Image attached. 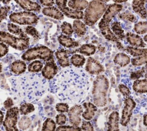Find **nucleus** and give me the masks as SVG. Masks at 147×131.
I'll return each instance as SVG.
<instances>
[{
    "mask_svg": "<svg viewBox=\"0 0 147 131\" xmlns=\"http://www.w3.org/2000/svg\"><path fill=\"white\" fill-rule=\"evenodd\" d=\"M31 124H32V122H31L30 118L29 117L24 115L20 118V121H18V125L20 129L22 130H25L29 128Z\"/></svg>",
    "mask_w": 147,
    "mask_h": 131,
    "instance_id": "obj_36",
    "label": "nucleus"
},
{
    "mask_svg": "<svg viewBox=\"0 0 147 131\" xmlns=\"http://www.w3.org/2000/svg\"><path fill=\"white\" fill-rule=\"evenodd\" d=\"M71 52L65 49H59L55 52V56L57 59L60 66L63 68L67 67L70 66L69 60V54Z\"/></svg>",
    "mask_w": 147,
    "mask_h": 131,
    "instance_id": "obj_16",
    "label": "nucleus"
},
{
    "mask_svg": "<svg viewBox=\"0 0 147 131\" xmlns=\"http://www.w3.org/2000/svg\"><path fill=\"white\" fill-rule=\"evenodd\" d=\"M81 128L83 131H94L92 125L88 121H83Z\"/></svg>",
    "mask_w": 147,
    "mask_h": 131,
    "instance_id": "obj_47",
    "label": "nucleus"
},
{
    "mask_svg": "<svg viewBox=\"0 0 147 131\" xmlns=\"http://www.w3.org/2000/svg\"><path fill=\"white\" fill-rule=\"evenodd\" d=\"M134 31L138 34L147 33V21H140L136 23L133 28Z\"/></svg>",
    "mask_w": 147,
    "mask_h": 131,
    "instance_id": "obj_33",
    "label": "nucleus"
},
{
    "mask_svg": "<svg viewBox=\"0 0 147 131\" xmlns=\"http://www.w3.org/2000/svg\"><path fill=\"white\" fill-rule=\"evenodd\" d=\"M10 21L20 25H33L37 22L38 17L34 13L30 11L13 13L9 16Z\"/></svg>",
    "mask_w": 147,
    "mask_h": 131,
    "instance_id": "obj_8",
    "label": "nucleus"
},
{
    "mask_svg": "<svg viewBox=\"0 0 147 131\" xmlns=\"http://www.w3.org/2000/svg\"><path fill=\"white\" fill-rule=\"evenodd\" d=\"M96 50V47L91 44H85L82 45L79 49L75 51L78 52L85 56H91L95 53Z\"/></svg>",
    "mask_w": 147,
    "mask_h": 131,
    "instance_id": "obj_28",
    "label": "nucleus"
},
{
    "mask_svg": "<svg viewBox=\"0 0 147 131\" xmlns=\"http://www.w3.org/2000/svg\"><path fill=\"white\" fill-rule=\"evenodd\" d=\"M56 131H82V129L77 126L60 125L56 128Z\"/></svg>",
    "mask_w": 147,
    "mask_h": 131,
    "instance_id": "obj_41",
    "label": "nucleus"
},
{
    "mask_svg": "<svg viewBox=\"0 0 147 131\" xmlns=\"http://www.w3.org/2000/svg\"><path fill=\"white\" fill-rule=\"evenodd\" d=\"M12 91L26 102L38 101L48 90V82L39 72H28L9 79Z\"/></svg>",
    "mask_w": 147,
    "mask_h": 131,
    "instance_id": "obj_2",
    "label": "nucleus"
},
{
    "mask_svg": "<svg viewBox=\"0 0 147 131\" xmlns=\"http://www.w3.org/2000/svg\"><path fill=\"white\" fill-rule=\"evenodd\" d=\"M42 13L48 17H51L57 20H63L64 18V14L57 7L54 6L45 7L42 9Z\"/></svg>",
    "mask_w": 147,
    "mask_h": 131,
    "instance_id": "obj_20",
    "label": "nucleus"
},
{
    "mask_svg": "<svg viewBox=\"0 0 147 131\" xmlns=\"http://www.w3.org/2000/svg\"><path fill=\"white\" fill-rule=\"evenodd\" d=\"M119 114L117 111H112L108 118L107 131H121L119 129Z\"/></svg>",
    "mask_w": 147,
    "mask_h": 131,
    "instance_id": "obj_15",
    "label": "nucleus"
},
{
    "mask_svg": "<svg viewBox=\"0 0 147 131\" xmlns=\"http://www.w3.org/2000/svg\"><path fill=\"white\" fill-rule=\"evenodd\" d=\"M115 3H122V2H126L127 0H113Z\"/></svg>",
    "mask_w": 147,
    "mask_h": 131,
    "instance_id": "obj_54",
    "label": "nucleus"
},
{
    "mask_svg": "<svg viewBox=\"0 0 147 131\" xmlns=\"http://www.w3.org/2000/svg\"><path fill=\"white\" fill-rule=\"evenodd\" d=\"M70 61L71 63L74 67L79 68L84 64L86 62V59L82 55L75 53L71 56Z\"/></svg>",
    "mask_w": 147,
    "mask_h": 131,
    "instance_id": "obj_30",
    "label": "nucleus"
},
{
    "mask_svg": "<svg viewBox=\"0 0 147 131\" xmlns=\"http://www.w3.org/2000/svg\"><path fill=\"white\" fill-rule=\"evenodd\" d=\"M19 109L17 107H13L7 109L3 125L6 131H19L16 126Z\"/></svg>",
    "mask_w": 147,
    "mask_h": 131,
    "instance_id": "obj_10",
    "label": "nucleus"
},
{
    "mask_svg": "<svg viewBox=\"0 0 147 131\" xmlns=\"http://www.w3.org/2000/svg\"><path fill=\"white\" fill-rule=\"evenodd\" d=\"M3 117H4V115H3V113L0 110V125H1V124L3 123Z\"/></svg>",
    "mask_w": 147,
    "mask_h": 131,
    "instance_id": "obj_53",
    "label": "nucleus"
},
{
    "mask_svg": "<svg viewBox=\"0 0 147 131\" xmlns=\"http://www.w3.org/2000/svg\"><path fill=\"white\" fill-rule=\"evenodd\" d=\"M119 17L122 20H125L131 22H134L137 20L136 17L134 14H133L131 13L128 11H125L119 14Z\"/></svg>",
    "mask_w": 147,
    "mask_h": 131,
    "instance_id": "obj_40",
    "label": "nucleus"
},
{
    "mask_svg": "<svg viewBox=\"0 0 147 131\" xmlns=\"http://www.w3.org/2000/svg\"><path fill=\"white\" fill-rule=\"evenodd\" d=\"M143 124L144 126H147V114H145L143 115Z\"/></svg>",
    "mask_w": 147,
    "mask_h": 131,
    "instance_id": "obj_52",
    "label": "nucleus"
},
{
    "mask_svg": "<svg viewBox=\"0 0 147 131\" xmlns=\"http://www.w3.org/2000/svg\"><path fill=\"white\" fill-rule=\"evenodd\" d=\"M123 107L122 110L119 121L120 124L123 126H126L131 119L133 111L136 106V102L131 97H125L123 101Z\"/></svg>",
    "mask_w": 147,
    "mask_h": 131,
    "instance_id": "obj_9",
    "label": "nucleus"
},
{
    "mask_svg": "<svg viewBox=\"0 0 147 131\" xmlns=\"http://www.w3.org/2000/svg\"><path fill=\"white\" fill-rule=\"evenodd\" d=\"M2 64L0 63V73L2 72Z\"/></svg>",
    "mask_w": 147,
    "mask_h": 131,
    "instance_id": "obj_58",
    "label": "nucleus"
},
{
    "mask_svg": "<svg viewBox=\"0 0 147 131\" xmlns=\"http://www.w3.org/2000/svg\"><path fill=\"white\" fill-rule=\"evenodd\" d=\"M0 131H1V130H0Z\"/></svg>",
    "mask_w": 147,
    "mask_h": 131,
    "instance_id": "obj_61",
    "label": "nucleus"
},
{
    "mask_svg": "<svg viewBox=\"0 0 147 131\" xmlns=\"http://www.w3.org/2000/svg\"><path fill=\"white\" fill-rule=\"evenodd\" d=\"M10 9V7L9 6H5L0 7V24L2 21L6 18Z\"/></svg>",
    "mask_w": 147,
    "mask_h": 131,
    "instance_id": "obj_45",
    "label": "nucleus"
},
{
    "mask_svg": "<svg viewBox=\"0 0 147 131\" xmlns=\"http://www.w3.org/2000/svg\"><path fill=\"white\" fill-rule=\"evenodd\" d=\"M118 90L119 92L125 97H129L131 94L130 88L123 84H119L118 85Z\"/></svg>",
    "mask_w": 147,
    "mask_h": 131,
    "instance_id": "obj_44",
    "label": "nucleus"
},
{
    "mask_svg": "<svg viewBox=\"0 0 147 131\" xmlns=\"http://www.w3.org/2000/svg\"><path fill=\"white\" fill-rule=\"evenodd\" d=\"M61 11L68 18L78 20L83 19L84 18V13L82 11L76 10L67 6L63 9Z\"/></svg>",
    "mask_w": 147,
    "mask_h": 131,
    "instance_id": "obj_25",
    "label": "nucleus"
},
{
    "mask_svg": "<svg viewBox=\"0 0 147 131\" xmlns=\"http://www.w3.org/2000/svg\"><path fill=\"white\" fill-rule=\"evenodd\" d=\"M144 77H145V78L147 79V72L144 74Z\"/></svg>",
    "mask_w": 147,
    "mask_h": 131,
    "instance_id": "obj_59",
    "label": "nucleus"
},
{
    "mask_svg": "<svg viewBox=\"0 0 147 131\" xmlns=\"http://www.w3.org/2000/svg\"><path fill=\"white\" fill-rule=\"evenodd\" d=\"M3 105H4V107L7 109L11 108V106L13 105V102L12 99L11 98H8L7 100L5 101V102L3 103Z\"/></svg>",
    "mask_w": 147,
    "mask_h": 131,
    "instance_id": "obj_51",
    "label": "nucleus"
},
{
    "mask_svg": "<svg viewBox=\"0 0 147 131\" xmlns=\"http://www.w3.org/2000/svg\"><path fill=\"white\" fill-rule=\"evenodd\" d=\"M122 7L123 6L121 4L113 3L109 5L98 24L99 30L104 37L109 41L115 43L119 49H123L124 47L111 31L110 24L113 18L121 11Z\"/></svg>",
    "mask_w": 147,
    "mask_h": 131,
    "instance_id": "obj_3",
    "label": "nucleus"
},
{
    "mask_svg": "<svg viewBox=\"0 0 147 131\" xmlns=\"http://www.w3.org/2000/svg\"><path fill=\"white\" fill-rule=\"evenodd\" d=\"M88 4L89 3L86 0H71L68 3L69 7L79 11L86 9Z\"/></svg>",
    "mask_w": 147,
    "mask_h": 131,
    "instance_id": "obj_27",
    "label": "nucleus"
},
{
    "mask_svg": "<svg viewBox=\"0 0 147 131\" xmlns=\"http://www.w3.org/2000/svg\"><path fill=\"white\" fill-rule=\"evenodd\" d=\"M3 4L5 5H6V4H8L11 0H0Z\"/></svg>",
    "mask_w": 147,
    "mask_h": 131,
    "instance_id": "obj_55",
    "label": "nucleus"
},
{
    "mask_svg": "<svg viewBox=\"0 0 147 131\" xmlns=\"http://www.w3.org/2000/svg\"><path fill=\"white\" fill-rule=\"evenodd\" d=\"M22 9L26 11H38L40 10L41 6L36 2L30 0H14Z\"/></svg>",
    "mask_w": 147,
    "mask_h": 131,
    "instance_id": "obj_19",
    "label": "nucleus"
},
{
    "mask_svg": "<svg viewBox=\"0 0 147 131\" xmlns=\"http://www.w3.org/2000/svg\"><path fill=\"white\" fill-rule=\"evenodd\" d=\"M146 3L147 0H133L132 2L133 11L144 19L147 17V9L145 7Z\"/></svg>",
    "mask_w": 147,
    "mask_h": 131,
    "instance_id": "obj_17",
    "label": "nucleus"
},
{
    "mask_svg": "<svg viewBox=\"0 0 147 131\" xmlns=\"http://www.w3.org/2000/svg\"><path fill=\"white\" fill-rule=\"evenodd\" d=\"M83 112V108L81 105H76L72 106L68 111L69 123L73 126H78L82 121L80 117Z\"/></svg>",
    "mask_w": 147,
    "mask_h": 131,
    "instance_id": "obj_11",
    "label": "nucleus"
},
{
    "mask_svg": "<svg viewBox=\"0 0 147 131\" xmlns=\"http://www.w3.org/2000/svg\"><path fill=\"white\" fill-rule=\"evenodd\" d=\"M96 1H100V2H103V3H105V2H107L109 1L110 0H96Z\"/></svg>",
    "mask_w": 147,
    "mask_h": 131,
    "instance_id": "obj_57",
    "label": "nucleus"
},
{
    "mask_svg": "<svg viewBox=\"0 0 147 131\" xmlns=\"http://www.w3.org/2000/svg\"><path fill=\"white\" fill-rule=\"evenodd\" d=\"M61 29L62 33L67 36H71L74 32L73 27L72 26L71 24L67 22H63L61 25Z\"/></svg>",
    "mask_w": 147,
    "mask_h": 131,
    "instance_id": "obj_38",
    "label": "nucleus"
},
{
    "mask_svg": "<svg viewBox=\"0 0 147 131\" xmlns=\"http://www.w3.org/2000/svg\"><path fill=\"white\" fill-rule=\"evenodd\" d=\"M57 38L60 44L66 48H75L79 45L78 42L67 35L61 34Z\"/></svg>",
    "mask_w": 147,
    "mask_h": 131,
    "instance_id": "obj_23",
    "label": "nucleus"
},
{
    "mask_svg": "<svg viewBox=\"0 0 147 131\" xmlns=\"http://www.w3.org/2000/svg\"><path fill=\"white\" fill-rule=\"evenodd\" d=\"M110 29L119 40H123L125 38L124 31L122 29L119 22L114 21L112 22L110 25Z\"/></svg>",
    "mask_w": 147,
    "mask_h": 131,
    "instance_id": "obj_26",
    "label": "nucleus"
},
{
    "mask_svg": "<svg viewBox=\"0 0 147 131\" xmlns=\"http://www.w3.org/2000/svg\"><path fill=\"white\" fill-rule=\"evenodd\" d=\"M67 0H56V3L60 11L67 7Z\"/></svg>",
    "mask_w": 147,
    "mask_h": 131,
    "instance_id": "obj_49",
    "label": "nucleus"
},
{
    "mask_svg": "<svg viewBox=\"0 0 147 131\" xmlns=\"http://www.w3.org/2000/svg\"><path fill=\"white\" fill-rule=\"evenodd\" d=\"M85 111L82 113V117L86 121H90L95 115L97 111V106L91 102H84L83 103Z\"/></svg>",
    "mask_w": 147,
    "mask_h": 131,
    "instance_id": "obj_18",
    "label": "nucleus"
},
{
    "mask_svg": "<svg viewBox=\"0 0 147 131\" xmlns=\"http://www.w3.org/2000/svg\"><path fill=\"white\" fill-rule=\"evenodd\" d=\"M9 49L7 46L3 43L0 42V57L4 56L8 52Z\"/></svg>",
    "mask_w": 147,
    "mask_h": 131,
    "instance_id": "obj_48",
    "label": "nucleus"
},
{
    "mask_svg": "<svg viewBox=\"0 0 147 131\" xmlns=\"http://www.w3.org/2000/svg\"><path fill=\"white\" fill-rule=\"evenodd\" d=\"M58 72V67L55 63L54 60L48 61L42 70L41 74L42 76L47 80L52 79Z\"/></svg>",
    "mask_w": 147,
    "mask_h": 131,
    "instance_id": "obj_13",
    "label": "nucleus"
},
{
    "mask_svg": "<svg viewBox=\"0 0 147 131\" xmlns=\"http://www.w3.org/2000/svg\"><path fill=\"white\" fill-rule=\"evenodd\" d=\"M133 90L137 93H147V79L134 80L132 86Z\"/></svg>",
    "mask_w": 147,
    "mask_h": 131,
    "instance_id": "obj_24",
    "label": "nucleus"
},
{
    "mask_svg": "<svg viewBox=\"0 0 147 131\" xmlns=\"http://www.w3.org/2000/svg\"><path fill=\"white\" fill-rule=\"evenodd\" d=\"M145 70H146V71H147V63L145 64Z\"/></svg>",
    "mask_w": 147,
    "mask_h": 131,
    "instance_id": "obj_60",
    "label": "nucleus"
},
{
    "mask_svg": "<svg viewBox=\"0 0 147 131\" xmlns=\"http://www.w3.org/2000/svg\"><path fill=\"white\" fill-rule=\"evenodd\" d=\"M88 86V75L82 69L68 67L48 82V90L66 103L78 102Z\"/></svg>",
    "mask_w": 147,
    "mask_h": 131,
    "instance_id": "obj_1",
    "label": "nucleus"
},
{
    "mask_svg": "<svg viewBox=\"0 0 147 131\" xmlns=\"http://www.w3.org/2000/svg\"><path fill=\"white\" fill-rule=\"evenodd\" d=\"M7 29L8 30L17 36H19L20 37H26L27 36L25 32H24L22 29L20 28L19 26L14 24L13 23H9L7 24Z\"/></svg>",
    "mask_w": 147,
    "mask_h": 131,
    "instance_id": "obj_32",
    "label": "nucleus"
},
{
    "mask_svg": "<svg viewBox=\"0 0 147 131\" xmlns=\"http://www.w3.org/2000/svg\"><path fill=\"white\" fill-rule=\"evenodd\" d=\"M0 41L20 51L28 48L29 45V37L28 36L17 37L3 31H0Z\"/></svg>",
    "mask_w": 147,
    "mask_h": 131,
    "instance_id": "obj_7",
    "label": "nucleus"
},
{
    "mask_svg": "<svg viewBox=\"0 0 147 131\" xmlns=\"http://www.w3.org/2000/svg\"><path fill=\"white\" fill-rule=\"evenodd\" d=\"M113 61L115 64L121 67H124L131 62V59L128 55L123 52H119L115 56Z\"/></svg>",
    "mask_w": 147,
    "mask_h": 131,
    "instance_id": "obj_21",
    "label": "nucleus"
},
{
    "mask_svg": "<svg viewBox=\"0 0 147 131\" xmlns=\"http://www.w3.org/2000/svg\"><path fill=\"white\" fill-rule=\"evenodd\" d=\"M85 70L90 74L97 75L105 71L104 67L98 60L92 57H89L87 59Z\"/></svg>",
    "mask_w": 147,
    "mask_h": 131,
    "instance_id": "obj_12",
    "label": "nucleus"
},
{
    "mask_svg": "<svg viewBox=\"0 0 147 131\" xmlns=\"http://www.w3.org/2000/svg\"><path fill=\"white\" fill-rule=\"evenodd\" d=\"M56 124L52 118H47L43 123L41 131H55Z\"/></svg>",
    "mask_w": 147,
    "mask_h": 131,
    "instance_id": "obj_37",
    "label": "nucleus"
},
{
    "mask_svg": "<svg viewBox=\"0 0 147 131\" xmlns=\"http://www.w3.org/2000/svg\"><path fill=\"white\" fill-rule=\"evenodd\" d=\"M56 110L59 113H67L69 111V106L67 103L61 102L57 103L56 105Z\"/></svg>",
    "mask_w": 147,
    "mask_h": 131,
    "instance_id": "obj_43",
    "label": "nucleus"
},
{
    "mask_svg": "<svg viewBox=\"0 0 147 131\" xmlns=\"http://www.w3.org/2000/svg\"><path fill=\"white\" fill-rule=\"evenodd\" d=\"M125 38L127 43L131 47L137 48H144L146 46V44L142 38L137 34L131 32H127L125 34Z\"/></svg>",
    "mask_w": 147,
    "mask_h": 131,
    "instance_id": "obj_14",
    "label": "nucleus"
},
{
    "mask_svg": "<svg viewBox=\"0 0 147 131\" xmlns=\"http://www.w3.org/2000/svg\"><path fill=\"white\" fill-rule=\"evenodd\" d=\"M73 29L78 37H82L86 32V24L79 20H75L73 22Z\"/></svg>",
    "mask_w": 147,
    "mask_h": 131,
    "instance_id": "obj_29",
    "label": "nucleus"
},
{
    "mask_svg": "<svg viewBox=\"0 0 147 131\" xmlns=\"http://www.w3.org/2000/svg\"><path fill=\"white\" fill-rule=\"evenodd\" d=\"M43 63L39 60H34L30 63L28 67L29 72H39L42 70Z\"/></svg>",
    "mask_w": 147,
    "mask_h": 131,
    "instance_id": "obj_34",
    "label": "nucleus"
},
{
    "mask_svg": "<svg viewBox=\"0 0 147 131\" xmlns=\"http://www.w3.org/2000/svg\"><path fill=\"white\" fill-rule=\"evenodd\" d=\"M21 58L26 61L41 59L44 61L48 62L53 60V52L48 47L41 45L28 49L23 53Z\"/></svg>",
    "mask_w": 147,
    "mask_h": 131,
    "instance_id": "obj_6",
    "label": "nucleus"
},
{
    "mask_svg": "<svg viewBox=\"0 0 147 131\" xmlns=\"http://www.w3.org/2000/svg\"><path fill=\"white\" fill-rule=\"evenodd\" d=\"M143 40H144V42H145V43H147V34H145V35L144 36V37H143Z\"/></svg>",
    "mask_w": 147,
    "mask_h": 131,
    "instance_id": "obj_56",
    "label": "nucleus"
},
{
    "mask_svg": "<svg viewBox=\"0 0 147 131\" xmlns=\"http://www.w3.org/2000/svg\"><path fill=\"white\" fill-rule=\"evenodd\" d=\"M40 2L44 6L51 7L55 3L54 0H40Z\"/></svg>",
    "mask_w": 147,
    "mask_h": 131,
    "instance_id": "obj_50",
    "label": "nucleus"
},
{
    "mask_svg": "<svg viewBox=\"0 0 147 131\" xmlns=\"http://www.w3.org/2000/svg\"><path fill=\"white\" fill-rule=\"evenodd\" d=\"M146 70L145 68V67H144L143 68H142L141 69L138 70V71H134V72H133L131 73L130 74V78L133 80H137V79H139L140 78H141L142 76H144V74L146 73Z\"/></svg>",
    "mask_w": 147,
    "mask_h": 131,
    "instance_id": "obj_42",
    "label": "nucleus"
},
{
    "mask_svg": "<svg viewBox=\"0 0 147 131\" xmlns=\"http://www.w3.org/2000/svg\"><path fill=\"white\" fill-rule=\"evenodd\" d=\"M26 69V65L25 63L20 60L14 61L10 66V70L11 72L16 75H20L23 74L25 72Z\"/></svg>",
    "mask_w": 147,
    "mask_h": 131,
    "instance_id": "obj_22",
    "label": "nucleus"
},
{
    "mask_svg": "<svg viewBox=\"0 0 147 131\" xmlns=\"http://www.w3.org/2000/svg\"><path fill=\"white\" fill-rule=\"evenodd\" d=\"M25 33L32 36L35 40H37L40 37V35L36 29L30 25L25 28Z\"/></svg>",
    "mask_w": 147,
    "mask_h": 131,
    "instance_id": "obj_39",
    "label": "nucleus"
},
{
    "mask_svg": "<svg viewBox=\"0 0 147 131\" xmlns=\"http://www.w3.org/2000/svg\"><path fill=\"white\" fill-rule=\"evenodd\" d=\"M20 112L21 115H26L34 110V107L33 104L29 103H22L20 107Z\"/></svg>",
    "mask_w": 147,
    "mask_h": 131,
    "instance_id": "obj_35",
    "label": "nucleus"
},
{
    "mask_svg": "<svg viewBox=\"0 0 147 131\" xmlns=\"http://www.w3.org/2000/svg\"><path fill=\"white\" fill-rule=\"evenodd\" d=\"M131 64L135 67H139L147 63V48L145 53L138 57H133L131 59Z\"/></svg>",
    "mask_w": 147,
    "mask_h": 131,
    "instance_id": "obj_31",
    "label": "nucleus"
},
{
    "mask_svg": "<svg viewBox=\"0 0 147 131\" xmlns=\"http://www.w3.org/2000/svg\"><path fill=\"white\" fill-rule=\"evenodd\" d=\"M109 82L104 75H98L93 82L92 96L93 103L97 107H102L107 104V95Z\"/></svg>",
    "mask_w": 147,
    "mask_h": 131,
    "instance_id": "obj_4",
    "label": "nucleus"
},
{
    "mask_svg": "<svg viewBox=\"0 0 147 131\" xmlns=\"http://www.w3.org/2000/svg\"><path fill=\"white\" fill-rule=\"evenodd\" d=\"M107 7L103 2L96 0L91 1L84 14V24L88 26L94 25L103 16Z\"/></svg>",
    "mask_w": 147,
    "mask_h": 131,
    "instance_id": "obj_5",
    "label": "nucleus"
},
{
    "mask_svg": "<svg viewBox=\"0 0 147 131\" xmlns=\"http://www.w3.org/2000/svg\"><path fill=\"white\" fill-rule=\"evenodd\" d=\"M67 121V117L63 113H60L56 116V122L59 125H63Z\"/></svg>",
    "mask_w": 147,
    "mask_h": 131,
    "instance_id": "obj_46",
    "label": "nucleus"
}]
</instances>
